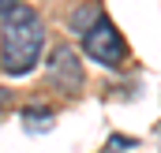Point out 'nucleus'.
I'll list each match as a JSON object with an SVG mask.
<instances>
[{
    "mask_svg": "<svg viewBox=\"0 0 161 153\" xmlns=\"http://www.w3.org/2000/svg\"><path fill=\"white\" fill-rule=\"evenodd\" d=\"M23 127L34 131V135H38V131H49V127H53V112L38 116V108H26V112H23Z\"/></svg>",
    "mask_w": 161,
    "mask_h": 153,
    "instance_id": "5",
    "label": "nucleus"
},
{
    "mask_svg": "<svg viewBox=\"0 0 161 153\" xmlns=\"http://www.w3.org/2000/svg\"><path fill=\"white\" fill-rule=\"evenodd\" d=\"M19 4H23V0H0V19H4V15H11Z\"/></svg>",
    "mask_w": 161,
    "mask_h": 153,
    "instance_id": "6",
    "label": "nucleus"
},
{
    "mask_svg": "<svg viewBox=\"0 0 161 153\" xmlns=\"http://www.w3.org/2000/svg\"><path fill=\"white\" fill-rule=\"evenodd\" d=\"M101 15H105V11H101L97 4H82L79 11L71 15V23H68V26H71V34H79V38H82V34H86V30H90V26L101 19Z\"/></svg>",
    "mask_w": 161,
    "mask_h": 153,
    "instance_id": "4",
    "label": "nucleus"
},
{
    "mask_svg": "<svg viewBox=\"0 0 161 153\" xmlns=\"http://www.w3.org/2000/svg\"><path fill=\"white\" fill-rule=\"evenodd\" d=\"M82 52H86L94 64H101V67H120L124 60H127V41H124L120 30L113 26V19L101 15V19L82 34Z\"/></svg>",
    "mask_w": 161,
    "mask_h": 153,
    "instance_id": "2",
    "label": "nucleus"
},
{
    "mask_svg": "<svg viewBox=\"0 0 161 153\" xmlns=\"http://www.w3.org/2000/svg\"><path fill=\"white\" fill-rule=\"evenodd\" d=\"M49 82L60 90V93H79L82 82H86V75H82V64L79 56L68 49V45H56L53 52H49Z\"/></svg>",
    "mask_w": 161,
    "mask_h": 153,
    "instance_id": "3",
    "label": "nucleus"
},
{
    "mask_svg": "<svg viewBox=\"0 0 161 153\" xmlns=\"http://www.w3.org/2000/svg\"><path fill=\"white\" fill-rule=\"evenodd\" d=\"M0 108H4V90H0Z\"/></svg>",
    "mask_w": 161,
    "mask_h": 153,
    "instance_id": "7",
    "label": "nucleus"
},
{
    "mask_svg": "<svg viewBox=\"0 0 161 153\" xmlns=\"http://www.w3.org/2000/svg\"><path fill=\"white\" fill-rule=\"evenodd\" d=\"M41 52H45V23L34 8L19 4L11 15H4L0 26V67L11 78H26L38 67Z\"/></svg>",
    "mask_w": 161,
    "mask_h": 153,
    "instance_id": "1",
    "label": "nucleus"
}]
</instances>
